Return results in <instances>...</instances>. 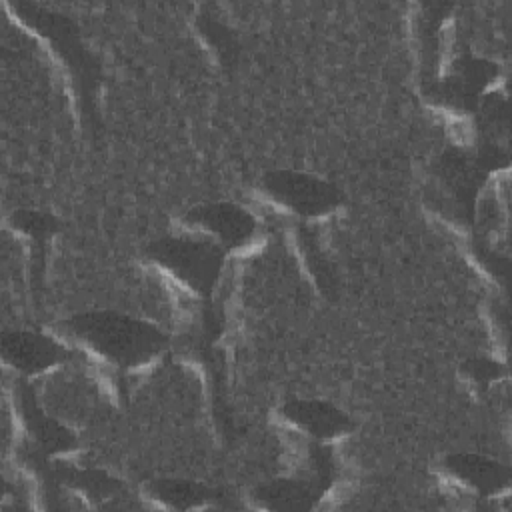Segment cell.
I'll return each mask as SVG.
<instances>
[{
  "mask_svg": "<svg viewBox=\"0 0 512 512\" xmlns=\"http://www.w3.org/2000/svg\"><path fill=\"white\" fill-rule=\"evenodd\" d=\"M146 338L148 336H144V330L126 322L108 320L98 326V342H102L106 352L116 356L130 358L138 354L142 346L146 348Z\"/></svg>",
  "mask_w": 512,
  "mask_h": 512,
  "instance_id": "cell-1",
  "label": "cell"
}]
</instances>
